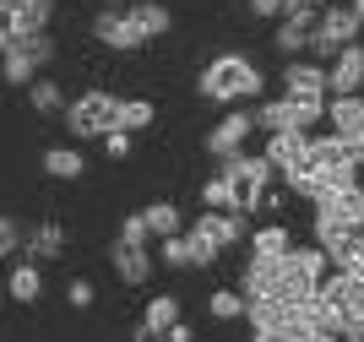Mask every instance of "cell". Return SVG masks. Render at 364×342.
Instances as JSON below:
<instances>
[{
	"instance_id": "cell-3",
	"label": "cell",
	"mask_w": 364,
	"mask_h": 342,
	"mask_svg": "<svg viewBox=\"0 0 364 342\" xmlns=\"http://www.w3.org/2000/svg\"><path fill=\"white\" fill-rule=\"evenodd\" d=\"M114 109H120V98H114V92L92 87V92H82V98H65L60 125H65V136H71V141H92V136L114 131Z\"/></svg>"
},
{
	"instance_id": "cell-15",
	"label": "cell",
	"mask_w": 364,
	"mask_h": 342,
	"mask_svg": "<svg viewBox=\"0 0 364 342\" xmlns=\"http://www.w3.org/2000/svg\"><path fill=\"white\" fill-rule=\"evenodd\" d=\"M38 71H44V65L33 60V49L22 44V38H6V44H0V82H11V87H28Z\"/></svg>"
},
{
	"instance_id": "cell-11",
	"label": "cell",
	"mask_w": 364,
	"mask_h": 342,
	"mask_svg": "<svg viewBox=\"0 0 364 342\" xmlns=\"http://www.w3.org/2000/svg\"><path fill=\"white\" fill-rule=\"evenodd\" d=\"M109 267H114V277H120L125 288H147L152 283V267H158V255H152V245H109Z\"/></svg>"
},
{
	"instance_id": "cell-4",
	"label": "cell",
	"mask_w": 364,
	"mask_h": 342,
	"mask_svg": "<svg viewBox=\"0 0 364 342\" xmlns=\"http://www.w3.org/2000/svg\"><path fill=\"white\" fill-rule=\"evenodd\" d=\"M359 33H364L359 11H353V6H343V0H332V6H321V11H316V28H310V44H304V55L326 65V60H332L343 44H353Z\"/></svg>"
},
{
	"instance_id": "cell-22",
	"label": "cell",
	"mask_w": 364,
	"mask_h": 342,
	"mask_svg": "<svg viewBox=\"0 0 364 342\" xmlns=\"http://www.w3.org/2000/svg\"><path fill=\"white\" fill-rule=\"evenodd\" d=\"M125 11L136 16V28H141V38H147V44H152V38H164V33L174 28V16H168L164 0H125Z\"/></svg>"
},
{
	"instance_id": "cell-5",
	"label": "cell",
	"mask_w": 364,
	"mask_h": 342,
	"mask_svg": "<svg viewBox=\"0 0 364 342\" xmlns=\"http://www.w3.org/2000/svg\"><path fill=\"white\" fill-rule=\"evenodd\" d=\"M256 114V131H316L326 119V98H267V104L250 109Z\"/></svg>"
},
{
	"instance_id": "cell-9",
	"label": "cell",
	"mask_w": 364,
	"mask_h": 342,
	"mask_svg": "<svg viewBox=\"0 0 364 342\" xmlns=\"http://www.w3.org/2000/svg\"><path fill=\"white\" fill-rule=\"evenodd\" d=\"M250 136H256V114H250V109H228L213 131H207V141H201V147H207V158L218 164V158H228V152L250 147Z\"/></svg>"
},
{
	"instance_id": "cell-35",
	"label": "cell",
	"mask_w": 364,
	"mask_h": 342,
	"mask_svg": "<svg viewBox=\"0 0 364 342\" xmlns=\"http://www.w3.org/2000/svg\"><path fill=\"white\" fill-rule=\"evenodd\" d=\"M348 6H353V11H359V22H364V0H348Z\"/></svg>"
},
{
	"instance_id": "cell-24",
	"label": "cell",
	"mask_w": 364,
	"mask_h": 342,
	"mask_svg": "<svg viewBox=\"0 0 364 342\" xmlns=\"http://www.w3.org/2000/svg\"><path fill=\"white\" fill-rule=\"evenodd\" d=\"M245 245H250V255H283L294 245V234L283 223H261V228H250L245 234Z\"/></svg>"
},
{
	"instance_id": "cell-29",
	"label": "cell",
	"mask_w": 364,
	"mask_h": 342,
	"mask_svg": "<svg viewBox=\"0 0 364 342\" xmlns=\"http://www.w3.org/2000/svg\"><path fill=\"white\" fill-rule=\"evenodd\" d=\"M185 239H191V272H207V267H218V250L207 245V239H196L191 228H185Z\"/></svg>"
},
{
	"instance_id": "cell-10",
	"label": "cell",
	"mask_w": 364,
	"mask_h": 342,
	"mask_svg": "<svg viewBox=\"0 0 364 342\" xmlns=\"http://www.w3.org/2000/svg\"><path fill=\"white\" fill-rule=\"evenodd\" d=\"M55 22V0H0V38H22Z\"/></svg>"
},
{
	"instance_id": "cell-14",
	"label": "cell",
	"mask_w": 364,
	"mask_h": 342,
	"mask_svg": "<svg viewBox=\"0 0 364 342\" xmlns=\"http://www.w3.org/2000/svg\"><path fill=\"white\" fill-rule=\"evenodd\" d=\"M283 92L289 98H326V65L310 55H294L283 65Z\"/></svg>"
},
{
	"instance_id": "cell-37",
	"label": "cell",
	"mask_w": 364,
	"mask_h": 342,
	"mask_svg": "<svg viewBox=\"0 0 364 342\" xmlns=\"http://www.w3.org/2000/svg\"><path fill=\"white\" fill-rule=\"evenodd\" d=\"M104 6H125V0H104Z\"/></svg>"
},
{
	"instance_id": "cell-1",
	"label": "cell",
	"mask_w": 364,
	"mask_h": 342,
	"mask_svg": "<svg viewBox=\"0 0 364 342\" xmlns=\"http://www.w3.org/2000/svg\"><path fill=\"white\" fill-rule=\"evenodd\" d=\"M261 87H267L261 65L250 55H240V49L213 55L201 65V76H196V92L207 104H250V98H261Z\"/></svg>"
},
{
	"instance_id": "cell-8",
	"label": "cell",
	"mask_w": 364,
	"mask_h": 342,
	"mask_svg": "<svg viewBox=\"0 0 364 342\" xmlns=\"http://www.w3.org/2000/svg\"><path fill=\"white\" fill-rule=\"evenodd\" d=\"M92 38L104 49H114V55H136L147 38H141V28H136V16L125 11V6H104V11L92 16Z\"/></svg>"
},
{
	"instance_id": "cell-27",
	"label": "cell",
	"mask_w": 364,
	"mask_h": 342,
	"mask_svg": "<svg viewBox=\"0 0 364 342\" xmlns=\"http://www.w3.org/2000/svg\"><path fill=\"white\" fill-rule=\"evenodd\" d=\"M201 207L234 212V185H228V174H213V179H207V185H201Z\"/></svg>"
},
{
	"instance_id": "cell-32",
	"label": "cell",
	"mask_w": 364,
	"mask_h": 342,
	"mask_svg": "<svg viewBox=\"0 0 364 342\" xmlns=\"http://www.w3.org/2000/svg\"><path fill=\"white\" fill-rule=\"evenodd\" d=\"M98 141H104L109 158H131V131H120V125H114V131H104Z\"/></svg>"
},
{
	"instance_id": "cell-28",
	"label": "cell",
	"mask_w": 364,
	"mask_h": 342,
	"mask_svg": "<svg viewBox=\"0 0 364 342\" xmlns=\"http://www.w3.org/2000/svg\"><path fill=\"white\" fill-rule=\"evenodd\" d=\"M11 255H22V223L11 212H0V261H11Z\"/></svg>"
},
{
	"instance_id": "cell-13",
	"label": "cell",
	"mask_w": 364,
	"mask_h": 342,
	"mask_svg": "<svg viewBox=\"0 0 364 342\" xmlns=\"http://www.w3.org/2000/svg\"><path fill=\"white\" fill-rule=\"evenodd\" d=\"M316 11H321V6H289V11H283V22H277V33H272V44H277V55H283V60L304 55L310 28H316Z\"/></svg>"
},
{
	"instance_id": "cell-21",
	"label": "cell",
	"mask_w": 364,
	"mask_h": 342,
	"mask_svg": "<svg viewBox=\"0 0 364 342\" xmlns=\"http://www.w3.org/2000/svg\"><path fill=\"white\" fill-rule=\"evenodd\" d=\"M38 169H44L49 179H82L87 174V152L82 147H44L38 152Z\"/></svg>"
},
{
	"instance_id": "cell-26",
	"label": "cell",
	"mask_w": 364,
	"mask_h": 342,
	"mask_svg": "<svg viewBox=\"0 0 364 342\" xmlns=\"http://www.w3.org/2000/svg\"><path fill=\"white\" fill-rule=\"evenodd\" d=\"M207 315H213V321H240V315H245V294H240V288H213Z\"/></svg>"
},
{
	"instance_id": "cell-33",
	"label": "cell",
	"mask_w": 364,
	"mask_h": 342,
	"mask_svg": "<svg viewBox=\"0 0 364 342\" xmlns=\"http://www.w3.org/2000/svg\"><path fill=\"white\" fill-rule=\"evenodd\" d=\"M250 16H283V0H245Z\"/></svg>"
},
{
	"instance_id": "cell-25",
	"label": "cell",
	"mask_w": 364,
	"mask_h": 342,
	"mask_svg": "<svg viewBox=\"0 0 364 342\" xmlns=\"http://www.w3.org/2000/svg\"><path fill=\"white\" fill-rule=\"evenodd\" d=\"M152 119H158V109H152V98H120V109H114V125L120 131H147Z\"/></svg>"
},
{
	"instance_id": "cell-20",
	"label": "cell",
	"mask_w": 364,
	"mask_h": 342,
	"mask_svg": "<svg viewBox=\"0 0 364 342\" xmlns=\"http://www.w3.org/2000/svg\"><path fill=\"white\" fill-rule=\"evenodd\" d=\"M310 152V131H267V164L272 169H289Z\"/></svg>"
},
{
	"instance_id": "cell-23",
	"label": "cell",
	"mask_w": 364,
	"mask_h": 342,
	"mask_svg": "<svg viewBox=\"0 0 364 342\" xmlns=\"http://www.w3.org/2000/svg\"><path fill=\"white\" fill-rule=\"evenodd\" d=\"M141 223H147L152 239H164V234H180L185 228V212L174 201H152V207H141Z\"/></svg>"
},
{
	"instance_id": "cell-31",
	"label": "cell",
	"mask_w": 364,
	"mask_h": 342,
	"mask_svg": "<svg viewBox=\"0 0 364 342\" xmlns=\"http://www.w3.org/2000/svg\"><path fill=\"white\" fill-rule=\"evenodd\" d=\"M114 239H120V245H152L147 223H141V212H131V218L120 223V234H114Z\"/></svg>"
},
{
	"instance_id": "cell-30",
	"label": "cell",
	"mask_w": 364,
	"mask_h": 342,
	"mask_svg": "<svg viewBox=\"0 0 364 342\" xmlns=\"http://www.w3.org/2000/svg\"><path fill=\"white\" fill-rule=\"evenodd\" d=\"M92 299L98 294H92L87 277H71V283H65V304H71V310H92Z\"/></svg>"
},
{
	"instance_id": "cell-2",
	"label": "cell",
	"mask_w": 364,
	"mask_h": 342,
	"mask_svg": "<svg viewBox=\"0 0 364 342\" xmlns=\"http://www.w3.org/2000/svg\"><path fill=\"white\" fill-rule=\"evenodd\" d=\"M218 174H228V185H234V212H256L261 207V191L272 185L277 169L267 164V152H228V158H218Z\"/></svg>"
},
{
	"instance_id": "cell-6",
	"label": "cell",
	"mask_w": 364,
	"mask_h": 342,
	"mask_svg": "<svg viewBox=\"0 0 364 342\" xmlns=\"http://www.w3.org/2000/svg\"><path fill=\"white\" fill-rule=\"evenodd\" d=\"M326 125L364 169V92H326Z\"/></svg>"
},
{
	"instance_id": "cell-16",
	"label": "cell",
	"mask_w": 364,
	"mask_h": 342,
	"mask_svg": "<svg viewBox=\"0 0 364 342\" xmlns=\"http://www.w3.org/2000/svg\"><path fill=\"white\" fill-rule=\"evenodd\" d=\"M6 294H11L16 304H38V299H44V261L22 255L11 267V277H6Z\"/></svg>"
},
{
	"instance_id": "cell-34",
	"label": "cell",
	"mask_w": 364,
	"mask_h": 342,
	"mask_svg": "<svg viewBox=\"0 0 364 342\" xmlns=\"http://www.w3.org/2000/svg\"><path fill=\"white\" fill-rule=\"evenodd\" d=\"M164 337H168V342H191V337H196V331L185 326V321H174V326H168V331H164Z\"/></svg>"
},
{
	"instance_id": "cell-17",
	"label": "cell",
	"mask_w": 364,
	"mask_h": 342,
	"mask_svg": "<svg viewBox=\"0 0 364 342\" xmlns=\"http://www.w3.org/2000/svg\"><path fill=\"white\" fill-rule=\"evenodd\" d=\"M180 321V299L174 294H152L147 299V310H141V326H136V342H152V337H164L168 326Z\"/></svg>"
},
{
	"instance_id": "cell-7",
	"label": "cell",
	"mask_w": 364,
	"mask_h": 342,
	"mask_svg": "<svg viewBox=\"0 0 364 342\" xmlns=\"http://www.w3.org/2000/svg\"><path fill=\"white\" fill-rule=\"evenodd\" d=\"M191 234L207 239L218 255L234 250V245H245V234H250V212H218V207H201V218L191 223Z\"/></svg>"
},
{
	"instance_id": "cell-19",
	"label": "cell",
	"mask_w": 364,
	"mask_h": 342,
	"mask_svg": "<svg viewBox=\"0 0 364 342\" xmlns=\"http://www.w3.org/2000/svg\"><path fill=\"white\" fill-rule=\"evenodd\" d=\"M28 109H33L38 119H60V109H65V87L55 82V76L38 71V76L28 82Z\"/></svg>"
},
{
	"instance_id": "cell-18",
	"label": "cell",
	"mask_w": 364,
	"mask_h": 342,
	"mask_svg": "<svg viewBox=\"0 0 364 342\" xmlns=\"http://www.w3.org/2000/svg\"><path fill=\"white\" fill-rule=\"evenodd\" d=\"M22 255H33V261H60V255H65V228L60 223L22 228Z\"/></svg>"
},
{
	"instance_id": "cell-12",
	"label": "cell",
	"mask_w": 364,
	"mask_h": 342,
	"mask_svg": "<svg viewBox=\"0 0 364 342\" xmlns=\"http://www.w3.org/2000/svg\"><path fill=\"white\" fill-rule=\"evenodd\" d=\"M326 92H364V44H343L326 60Z\"/></svg>"
},
{
	"instance_id": "cell-36",
	"label": "cell",
	"mask_w": 364,
	"mask_h": 342,
	"mask_svg": "<svg viewBox=\"0 0 364 342\" xmlns=\"http://www.w3.org/2000/svg\"><path fill=\"white\" fill-rule=\"evenodd\" d=\"M359 218H364V179H359Z\"/></svg>"
}]
</instances>
